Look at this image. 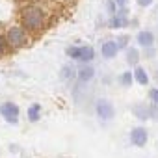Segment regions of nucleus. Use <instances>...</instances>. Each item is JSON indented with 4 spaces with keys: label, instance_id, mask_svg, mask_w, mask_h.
Returning <instances> with one entry per match:
<instances>
[{
    "label": "nucleus",
    "instance_id": "nucleus-22",
    "mask_svg": "<svg viewBox=\"0 0 158 158\" xmlns=\"http://www.w3.org/2000/svg\"><path fill=\"white\" fill-rule=\"evenodd\" d=\"M141 52H143V54H141L143 58H147V60H152V58L156 56V47H151V48H143Z\"/></svg>",
    "mask_w": 158,
    "mask_h": 158
},
{
    "label": "nucleus",
    "instance_id": "nucleus-13",
    "mask_svg": "<svg viewBox=\"0 0 158 158\" xmlns=\"http://www.w3.org/2000/svg\"><path fill=\"white\" fill-rule=\"evenodd\" d=\"M95 48L91 45H80V56H78V63H91L95 60Z\"/></svg>",
    "mask_w": 158,
    "mask_h": 158
},
{
    "label": "nucleus",
    "instance_id": "nucleus-23",
    "mask_svg": "<svg viewBox=\"0 0 158 158\" xmlns=\"http://www.w3.org/2000/svg\"><path fill=\"white\" fill-rule=\"evenodd\" d=\"M149 99H151V102L158 104V86H156V88H151V89H149Z\"/></svg>",
    "mask_w": 158,
    "mask_h": 158
},
{
    "label": "nucleus",
    "instance_id": "nucleus-19",
    "mask_svg": "<svg viewBox=\"0 0 158 158\" xmlns=\"http://www.w3.org/2000/svg\"><path fill=\"white\" fill-rule=\"evenodd\" d=\"M104 8H106L108 17H110V15H115V13H117V10H119V6H117L115 0H106V2H104Z\"/></svg>",
    "mask_w": 158,
    "mask_h": 158
},
{
    "label": "nucleus",
    "instance_id": "nucleus-11",
    "mask_svg": "<svg viewBox=\"0 0 158 158\" xmlns=\"http://www.w3.org/2000/svg\"><path fill=\"white\" fill-rule=\"evenodd\" d=\"M130 112H132L134 117H136L138 121H141V123L151 121V119H149V104H145V102H134V104L130 106Z\"/></svg>",
    "mask_w": 158,
    "mask_h": 158
},
{
    "label": "nucleus",
    "instance_id": "nucleus-21",
    "mask_svg": "<svg viewBox=\"0 0 158 158\" xmlns=\"http://www.w3.org/2000/svg\"><path fill=\"white\" fill-rule=\"evenodd\" d=\"M149 119L151 121H158V104H154V102H151L149 104Z\"/></svg>",
    "mask_w": 158,
    "mask_h": 158
},
{
    "label": "nucleus",
    "instance_id": "nucleus-20",
    "mask_svg": "<svg viewBox=\"0 0 158 158\" xmlns=\"http://www.w3.org/2000/svg\"><path fill=\"white\" fill-rule=\"evenodd\" d=\"M10 50V45L6 41V34H0V58H4Z\"/></svg>",
    "mask_w": 158,
    "mask_h": 158
},
{
    "label": "nucleus",
    "instance_id": "nucleus-9",
    "mask_svg": "<svg viewBox=\"0 0 158 158\" xmlns=\"http://www.w3.org/2000/svg\"><path fill=\"white\" fill-rule=\"evenodd\" d=\"M127 26H130V19L128 17H123L119 13L110 15L108 21H106V28H110V30H123Z\"/></svg>",
    "mask_w": 158,
    "mask_h": 158
},
{
    "label": "nucleus",
    "instance_id": "nucleus-17",
    "mask_svg": "<svg viewBox=\"0 0 158 158\" xmlns=\"http://www.w3.org/2000/svg\"><path fill=\"white\" fill-rule=\"evenodd\" d=\"M65 54H67L69 60L78 61V56H80V45H69V47L65 48Z\"/></svg>",
    "mask_w": 158,
    "mask_h": 158
},
{
    "label": "nucleus",
    "instance_id": "nucleus-14",
    "mask_svg": "<svg viewBox=\"0 0 158 158\" xmlns=\"http://www.w3.org/2000/svg\"><path fill=\"white\" fill-rule=\"evenodd\" d=\"M60 78L63 82H73V80H76V67L73 65V63H65L61 69H60Z\"/></svg>",
    "mask_w": 158,
    "mask_h": 158
},
{
    "label": "nucleus",
    "instance_id": "nucleus-5",
    "mask_svg": "<svg viewBox=\"0 0 158 158\" xmlns=\"http://www.w3.org/2000/svg\"><path fill=\"white\" fill-rule=\"evenodd\" d=\"M128 141H130L132 147H139V149H143V147L147 145V141H149V130H147L143 125L134 127V128L128 132Z\"/></svg>",
    "mask_w": 158,
    "mask_h": 158
},
{
    "label": "nucleus",
    "instance_id": "nucleus-15",
    "mask_svg": "<svg viewBox=\"0 0 158 158\" xmlns=\"http://www.w3.org/2000/svg\"><path fill=\"white\" fill-rule=\"evenodd\" d=\"M41 112H43L41 104H39V102H32V104L28 106V110H26L28 121H30V123H37V121L41 119Z\"/></svg>",
    "mask_w": 158,
    "mask_h": 158
},
{
    "label": "nucleus",
    "instance_id": "nucleus-1",
    "mask_svg": "<svg viewBox=\"0 0 158 158\" xmlns=\"http://www.w3.org/2000/svg\"><path fill=\"white\" fill-rule=\"evenodd\" d=\"M28 34H39L47 26V11L39 4H26L21 10V23Z\"/></svg>",
    "mask_w": 158,
    "mask_h": 158
},
{
    "label": "nucleus",
    "instance_id": "nucleus-24",
    "mask_svg": "<svg viewBox=\"0 0 158 158\" xmlns=\"http://www.w3.org/2000/svg\"><path fill=\"white\" fill-rule=\"evenodd\" d=\"M136 2H138L139 8H151L154 4V0H136Z\"/></svg>",
    "mask_w": 158,
    "mask_h": 158
},
{
    "label": "nucleus",
    "instance_id": "nucleus-8",
    "mask_svg": "<svg viewBox=\"0 0 158 158\" xmlns=\"http://www.w3.org/2000/svg\"><path fill=\"white\" fill-rule=\"evenodd\" d=\"M119 52L121 50H119L115 39H104L101 43V56H102V60H115Z\"/></svg>",
    "mask_w": 158,
    "mask_h": 158
},
{
    "label": "nucleus",
    "instance_id": "nucleus-25",
    "mask_svg": "<svg viewBox=\"0 0 158 158\" xmlns=\"http://www.w3.org/2000/svg\"><path fill=\"white\" fill-rule=\"evenodd\" d=\"M115 2H117L119 8H121V6H128V0H115Z\"/></svg>",
    "mask_w": 158,
    "mask_h": 158
},
{
    "label": "nucleus",
    "instance_id": "nucleus-2",
    "mask_svg": "<svg viewBox=\"0 0 158 158\" xmlns=\"http://www.w3.org/2000/svg\"><path fill=\"white\" fill-rule=\"evenodd\" d=\"M6 41H8V45H10L11 50H21V48L28 47V43H30V34H28L21 24H13V26H10L8 32H6Z\"/></svg>",
    "mask_w": 158,
    "mask_h": 158
},
{
    "label": "nucleus",
    "instance_id": "nucleus-4",
    "mask_svg": "<svg viewBox=\"0 0 158 158\" xmlns=\"http://www.w3.org/2000/svg\"><path fill=\"white\" fill-rule=\"evenodd\" d=\"M0 115H2V119L6 123L17 125L19 123V115H21V108L13 101H4L2 104H0Z\"/></svg>",
    "mask_w": 158,
    "mask_h": 158
},
{
    "label": "nucleus",
    "instance_id": "nucleus-3",
    "mask_svg": "<svg viewBox=\"0 0 158 158\" xmlns=\"http://www.w3.org/2000/svg\"><path fill=\"white\" fill-rule=\"evenodd\" d=\"M95 115L102 123L114 121L115 119V106H114V102L110 99H106V97H99L95 101Z\"/></svg>",
    "mask_w": 158,
    "mask_h": 158
},
{
    "label": "nucleus",
    "instance_id": "nucleus-12",
    "mask_svg": "<svg viewBox=\"0 0 158 158\" xmlns=\"http://www.w3.org/2000/svg\"><path fill=\"white\" fill-rule=\"evenodd\" d=\"M125 60H127V63H128V67H136V65H139V60H141V50H139V47H127L125 48Z\"/></svg>",
    "mask_w": 158,
    "mask_h": 158
},
{
    "label": "nucleus",
    "instance_id": "nucleus-28",
    "mask_svg": "<svg viewBox=\"0 0 158 158\" xmlns=\"http://www.w3.org/2000/svg\"><path fill=\"white\" fill-rule=\"evenodd\" d=\"M61 2H73V0H61Z\"/></svg>",
    "mask_w": 158,
    "mask_h": 158
},
{
    "label": "nucleus",
    "instance_id": "nucleus-18",
    "mask_svg": "<svg viewBox=\"0 0 158 158\" xmlns=\"http://www.w3.org/2000/svg\"><path fill=\"white\" fill-rule=\"evenodd\" d=\"M130 35H127V34H121V35H117L115 37V41H117V47H119V50H125L128 45H130Z\"/></svg>",
    "mask_w": 158,
    "mask_h": 158
},
{
    "label": "nucleus",
    "instance_id": "nucleus-26",
    "mask_svg": "<svg viewBox=\"0 0 158 158\" xmlns=\"http://www.w3.org/2000/svg\"><path fill=\"white\" fill-rule=\"evenodd\" d=\"M10 151H11V152H17V151H19V147H17V145H10Z\"/></svg>",
    "mask_w": 158,
    "mask_h": 158
},
{
    "label": "nucleus",
    "instance_id": "nucleus-10",
    "mask_svg": "<svg viewBox=\"0 0 158 158\" xmlns=\"http://www.w3.org/2000/svg\"><path fill=\"white\" fill-rule=\"evenodd\" d=\"M132 74H134V82H136V84H139V86H143V88H147V86L151 84V76H149V73H147V69H145L143 65L132 67Z\"/></svg>",
    "mask_w": 158,
    "mask_h": 158
},
{
    "label": "nucleus",
    "instance_id": "nucleus-27",
    "mask_svg": "<svg viewBox=\"0 0 158 158\" xmlns=\"http://www.w3.org/2000/svg\"><path fill=\"white\" fill-rule=\"evenodd\" d=\"M154 80H156V84H158V69H156V73H154Z\"/></svg>",
    "mask_w": 158,
    "mask_h": 158
},
{
    "label": "nucleus",
    "instance_id": "nucleus-7",
    "mask_svg": "<svg viewBox=\"0 0 158 158\" xmlns=\"http://www.w3.org/2000/svg\"><path fill=\"white\" fill-rule=\"evenodd\" d=\"M134 41H136V45L143 50V48H151V47L156 45V35H154L152 30H139V32L136 34Z\"/></svg>",
    "mask_w": 158,
    "mask_h": 158
},
{
    "label": "nucleus",
    "instance_id": "nucleus-6",
    "mask_svg": "<svg viewBox=\"0 0 158 158\" xmlns=\"http://www.w3.org/2000/svg\"><path fill=\"white\" fill-rule=\"evenodd\" d=\"M95 74H97V71H95V67L91 63H80L76 67V82L86 86L95 78Z\"/></svg>",
    "mask_w": 158,
    "mask_h": 158
},
{
    "label": "nucleus",
    "instance_id": "nucleus-16",
    "mask_svg": "<svg viewBox=\"0 0 158 158\" xmlns=\"http://www.w3.org/2000/svg\"><path fill=\"white\" fill-rule=\"evenodd\" d=\"M117 82H119V86L121 88H130L132 84H134V74H132V71L128 69V71H123L121 74H119V78H117Z\"/></svg>",
    "mask_w": 158,
    "mask_h": 158
}]
</instances>
